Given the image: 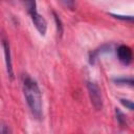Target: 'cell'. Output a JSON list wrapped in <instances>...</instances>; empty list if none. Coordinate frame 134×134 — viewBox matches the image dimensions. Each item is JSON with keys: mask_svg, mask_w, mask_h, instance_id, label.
<instances>
[{"mask_svg": "<svg viewBox=\"0 0 134 134\" xmlns=\"http://www.w3.org/2000/svg\"><path fill=\"white\" fill-rule=\"evenodd\" d=\"M23 93L31 114L35 118L41 119L43 115V103L41 90L37 82L27 76L23 82Z\"/></svg>", "mask_w": 134, "mask_h": 134, "instance_id": "6da1fadb", "label": "cell"}, {"mask_svg": "<svg viewBox=\"0 0 134 134\" xmlns=\"http://www.w3.org/2000/svg\"><path fill=\"white\" fill-rule=\"evenodd\" d=\"M87 89H88V93H89V97L92 106L96 110H100L103 107V98H102V92L99 87L94 82H87Z\"/></svg>", "mask_w": 134, "mask_h": 134, "instance_id": "7a4b0ae2", "label": "cell"}, {"mask_svg": "<svg viewBox=\"0 0 134 134\" xmlns=\"http://www.w3.org/2000/svg\"><path fill=\"white\" fill-rule=\"evenodd\" d=\"M116 54L120 63L124 65H129L132 62V50L129 46L127 45H119L116 49Z\"/></svg>", "mask_w": 134, "mask_h": 134, "instance_id": "3957f363", "label": "cell"}, {"mask_svg": "<svg viewBox=\"0 0 134 134\" xmlns=\"http://www.w3.org/2000/svg\"><path fill=\"white\" fill-rule=\"evenodd\" d=\"M2 47L4 51V58H5V65H6V71L9 77L13 79L14 76V71H13V64H12V57H10V48H9V43L5 39V37H2Z\"/></svg>", "mask_w": 134, "mask_h": 134, "instance_id": "277c9868", "label": "cell"}, {"mask_svg": "<svg viewBox=\"0 0 134 134\" xmlns=\"http://www.w3.org/2000/svg\"><path fill=\"white\" fill-rule=\"evenodd\" d=\"M29 17H30L31 22L34 23L35 27L39 31V34L41 36H45L46 30H47V22H46V20L38 12L35 13V14H32V15H30Z\"/></svg>", "mask_w": 134, "mask_h": 134, "instance_id": "5b68a950", "label": "cell"}, {"mask_svg": "<svg viewBox=\"0 0 134 134\" xmlns=\"http://www.w3.org/2000/svg\"><path fill=\"white\" fill-rule=\"evenodd\" d=\"M111 51V45H108V44H104L102 45L100 47H98L97 49L93 50L91 53H90V57H89V61L91 64H94L95 61L99 58V55L104 54V53H109Z\"/></svg>", "mask_w": 134, "mask_h": 134, "instance_id": "8992f818", "label": "cell"}, {"mask_svg": "<svg viewBox=\"0 0 134 134\" xmlns=\"http://www.w3.org/2000/svg\"><path fill=\"white\" fill-rule=\"evenodd\" d=\"M26 12L28 13V15H32L35 13H37V4H36V0H21Z\"/></svg>", "mask_w": 134, "mask_h": 134, "instance_id": "52a82bcc", "label": "cell"}, {"mask_svg": "<svg viewBox=\"0 0 134 134\" xmlns=\"http://www.w3.org/2000/svg\"><path fill=\"white\" fill-rule=\"evenodd\" d=\"M115 113H116L117 122H118L121 127H127V118H126V115H125L119 109H115Z\"/></svg>", "mask_w": 134, "mask_h": 134, "instance_id": "ba28073f", "label": "cell"}, {"mask_svg": "<svg viewBox=\"0 0 134 134\" xmlns=\"http://www.w3.org/2000/svg\"><path fill=\"white\" fill-rule=\"evenodd\" d=\"M113 81L116 84H118V85H128L130 87L133 86V79L132 77H125V76H122V77H116Z\"/></svg>", "mask_w": 134, "mask_h": 134, "instance_id": "9c48e42d", "label": "cell"}, {"mask_svg": "<svg viewBox=\"0 0 134 134\" xmlns=\"http://www.w3.org/2000/svg\"><path fill=\"white\" fill-rule=\"evenodd\" d=\"M60 3H62L65 7L72 9L74 7V0H58Z\"/></svg>", "mask_w": 134, "mask_h": 134, "instance_id": "30bf717a", "label": "cell"}, {"mask_svg": "<svg viewBox=\"0 0 134 134\" xmlns=\"http://www.w3.org/2000/svg\"><path fill=\"white\" fill-rule=\"evenodd\" d=\"M119 100H120V103H121L126 108H128L129 110H133L134 106H133L132 100H130V99H126V98H120Z\"/></svg>", "mask_w": 134, "mask_h": 134, "instance_id": "8fae6325", "label": "cell"}, {"mask_svg": "<svg viewBox=\"0 0 134 134\" xmlns=\"http://www.w3.org/2000/svg\"><path fill=\"white\" fill-rule=\"evenodd\" d=\"M111 16H113L116 19L122 20V21H129V22L133 21V17L132 16H121V15H114V14H111Z\"/></svg>", "mask_w": 134, "mask_h": 134, "instance_id": "7c38bea8", "label": "cell"}, {"mask_svg": "<svg viewBox=\"0 0 134 134\" xmlns=\"http://www.w3.org/2000/svg\"><path fill=\"white\" fill-rule=\"evenodd\" d=\"M12 130L9 129V127L5 124H2L0 122V133H3V134H6V133H10Z\"/></svg>", "mask_w": 134, "mask_h": 134, "instance_id": "4fadbf2b", "label": "cell"}, {"mask_svg": "<svg viewBox=\"0 0 134 134\" xmlns=\"http://www.w3.org/2000/svg\"><path fill=\"white\" fill-rule=\"evenodd\" d=\"M54 20H55V23L58 24V25H57V27L59 28V32H60V34H62V24H61V20L59 19V17H58L55 14H54Z\"/></svg>", "mask_w": 134, "mask_h": 134, "instance_id": "5bb4252c", "label": "cell"}]
</instances>
